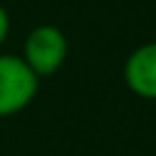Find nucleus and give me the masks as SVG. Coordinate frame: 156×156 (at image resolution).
Listing matches in <instances>:
<instances>
[{
  "label": "nucleus",
  "instance_id": "f257e3e1",
  "mask_svg": "<svg viewBox=\"0 0 156 156\" xmlns=\"http://www.w3.org/2000/svg\"><path fill=\"white\" fill-rule=\"evenodd\" d=\"M20 56L37 73V78H49L63 66L68 56V39L56 24H37L24 37Z\"/></svg>",
  "mask_w": 156,
  "mask_h": 156
},
{
  "label": "nucleus",
  "instance_id": "f03ea898",
  "mask_svg": "<svg viewBox=\"0 0 156 156\" xmlns=\"http://www.w3.org/2000/svg\"><path fill=\"white\" fill-rule=\"evenodd\" d=\"M39 78L17 54H0V117L22 112L37 95Z\"/></svg>",
  "mask_w": 156,
  "mask_h": 156
},
{
  "label": "nucleus",
  "instance_id": "7ed1b4c3",
  "mask_svg": "<svg viewBox=\"0 0 156 156\" xmlns=\"http://www.w3.org/2000/svg\"><path fill=\"white\" fill-rule=\"evenodd\" d=\"M127 88L144 100H156V41L139 44L122 68Z\"/></svg>",
  "mask_w": 156,
  "mask_h": 156
},
{
  "label": "nucleus",
  "instance_id": "20e7f679",
  "mask_svg": "<svg viewBox=\"0 0 156 156\" xmlns=\"http://www.w3.org/2000/svg\"><path fill=\"white\" fill-rule=\"evenodd\" d=\"M7 32H10V15H7V10L0 5V44L7 39Z\"/></svg>",
  "mask_w": 156,
  "mask_h": 156
}]
</instances>
